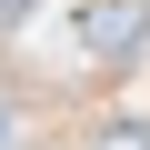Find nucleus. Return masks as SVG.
<instances>
[{"label": "nucleus", "instance_id": "7ed1b4c3", "mask_svg": "<svg viewBox=\"0 0 150 150\" xmlns=\"http://www.w3.org/2000/svg\"><path fill=\"white\" fill-rule=\"evenodd\" d=\"M0 150H10V120H0Z\"/></svg>", "mask_w": 150, "mask_h": 150}, {"label": "nucleus", "instance_id": "f03ea898", "mask_svg": "<svg viewBox=\"0 0 150 150\" xmlns=\"http://www.w3.org/2000/svg\"><path fill=\"white\" fill-rule=\"evenodd\" d=\"M90 150H150V130H140V120H110V130H100Z\"/></svg>", "mask_w": 150, "mask_h": 150}, {"label": "nucleus", "instance_id": "f257e3e1", "mask_svg": "<svg viewBox=\"0 0 150 150\" xmlns=\"http://www.w3.org/2000/svg\"><path fill=\"white\" fill-rule=\"evenodd\" d=\"M80 50H90V60H140V50H150V0H90Z\"/></svg>", "mask_w": 150, "mask_h": 150}]
</instances>
